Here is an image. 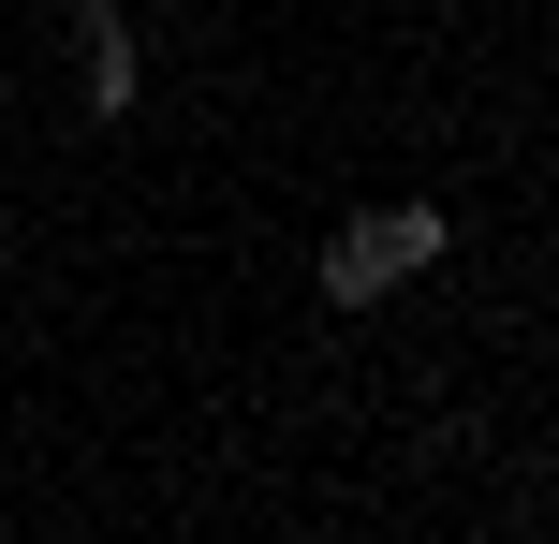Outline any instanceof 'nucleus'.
Listing matches in <instances>:
<instances>
[{
  "instance_id": "nucleus-2",
  "label": "nucleus",
  "mask_w": 559,
  "mask_h": 544,
  "mask_svg": "<svg viewBox=\"0 0 559 544\" xmlns=\"http://www.w3.org/2000/svg\"><path fill=\"white\" fill-rule=\"evenodd\" d=\"M74 45H88V104H133V88H147V45H133V15H118V0H88V29H74Z\"/></svg>"
},
{
  "instance_id": "nucleus-1",
  "label": "nucleus",
  "mask_w": 559,
  "mask_h": 544,
  "mask_svg": "<svg viewBox=\"0 0 559 544\" xmlns=\"http://www.w3.org/2000/svg\"><path fill=\"white\" fill-rule=\"evenodd\" d=\"M413 265H442V206H354V221L324 235V294H338V310L397 294Z\"/></svg>"
}]
</instances>
